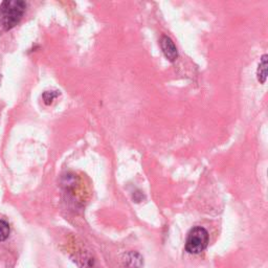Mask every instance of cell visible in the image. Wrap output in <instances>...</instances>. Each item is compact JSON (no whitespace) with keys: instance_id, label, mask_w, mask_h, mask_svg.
Wrapping results in <instances>:
<instances>
[{"instance_id":"3957f363","label":"cell","mask_w":268,"mask_h":268,"mask_svg":"<svg viewBox=\"0 0 268 268\" xmlns=\"http://www.w3.org/2000/svg\"><path fill=\"white\" fill-rule=\"evenodd\" d=\"M161 47L166 58L171 62H174L178 57V52L172 39L168 37V36H163L161 38Z\"/></svg>"},{"instance_id":"6da1fadb","label":"cell","mask_w":268,"mask_h":268,"mask_svg":"<svg viewBox=\"0 0 268 268\" xmlns=\"http://www.w3.org/2000/svg\"><path fill=\"white\" fill-rule=\"evenodd\" d=\"M27 4L24 2H4L0 5V28L5 31L13 29L26 13Z\"/></svg>"},{"instance_id":"5b68a950","label":"cell","mask_w":268,"mask_h":268,"mask_svg":"<svg viewBox=\"0 0 268 268\" xmlns=\"http://www.w3.org/2000/svg\"><path fill=\"white\" fill-rule=\"evenodd\" d=\"M9 235L10 224L4 219H0V241H6L9 238Z\"/></svg>"},{"instance_id":"7a4b0ae2","label":"cell","mask_w":268,"mask_h":268,"mask_svg":"<svg viewBox=\"0 0 268 268\" xmlns=\"http://www.w3.org/2000/svg\"><path fill=\"white\" fill-rule=\"evenodd\" d=\"M209 244V233L205 228L196 226L190 230L186 242V250L197 254L203 251Z\"/></svg>"},{"instance_id":"277c9868","label":"cell","mask_w":268,"mask_h":268,"mask_svg":"<svg viewBox=\"0 0 268 268\" xmlns=\"http://www.w3.org/2000/svg\"><path fill=\"white\" fill-rule=\"evenodd\" d=\"M257 77L260 83L264 84L267 79V55H263L257 70Z\"/></svg>"},{"instance_id":"8992f818","label":"cell","mask_w":268,"mask_h":268,"mask_svg":"<svg viewBox=\"0 0 268 268\" xmlns=\"http://www.w3.org/2000/svg\"><path fill=\"white\" fill-rule=\"evenodd\" d=\"M57 96H58V92L57 91H46L43 94V99H44L45 104L50 105V104L53 103V101L56 99Z\"/></svg>"}]
</instances>
